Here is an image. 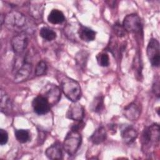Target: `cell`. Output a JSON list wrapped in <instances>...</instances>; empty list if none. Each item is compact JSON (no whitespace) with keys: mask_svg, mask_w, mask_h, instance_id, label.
I'll return each instance as SVG.
<instances>
[{"mask_svg":"<svg viewBox=\"0 0 160 160\" xmlns=\"http://www.w3.org/2000/svg\"><path fill=\"white\" fill-rule=\"evenodd\" d=\"M84 114V108L82 105L77 102H73L69 107L66 117L73 121H81Z\"/></svg>","mask_w":160,"mask_h":160,"instance_id":"cell-12","label":"cell"},{"mask_svg":"<svg viewBox=\"0 0 160 160\" xmlns=\"http://www.w3.org/2000/svg\"><path fill=\"white\" fill-rule=\"evenodd\" d=\"M8 141V134L4 129H0V144L3 146L7 143Z\"/></svg>","mask_w":160,"mask_h":160,"instance_id":"cell-27","label":"cell"},{"mask_svg":"<svg viewBox=\"0 0 160 160\" xmlns=\"http://www.w3.org/2000/svg\"><path fill=\"white\" fill-rule=\"evenodd\" d=\"M98 64L102 67H107L109 64V58L106 52H101L96 56Z\"/></svg>","mask_w":160,"mask_h":160,"instance_id":"cell-23","label":"cell"},{"mask_svg":"<svg viewBox=\"0 0 160 160\" xmlns=\"http://www.w3.org/2000/svg\"><path fill=\"white\" fill-rule=\"evenodd\" d=\"M4 22L8 29L19 33H26L28 28L27 18L23 14L17 11L8 12L4 18Z\"/></svg>","mask_w":160,"mask_h":160,"instance_id":"cell-2","label":"cell"},{"mask_svg":"<svg viewBox=\"0 0 160 160\" xmlns=\"http://www.w3.org/2000/svg\"><path fill=\"white\" fill-rule=\"evenodd\" d=\"M40 94L48 101L51 106H54L60 100L61 90L56 84H48L44 87Z\"/></svg>","mask_w":160,"mask_h":160,"instance_id":"cell-8","label":"cell"},{"mask_svg":"<svg viewBox=\"0 0 160 160\" xmlns=\"http://www.w3.org/2000/svg\"><path fill=\"white\" fill-rule=\"evenodd\" d=\"M152 91H153L154 93L158 97L159 96V78L156 79L155 81L153 83Z\"/></svg>","mask_w":160,"mask_h":160,"instance_id":"cell-28","label":"cell"},{"mask_svg":"<svg viewBox=\"0 0 160 160\" xmlns=\"http://www.w3.org/2000/svg\"><path fill=\"white\" fill-rule=\"evenodd\" d=\"M28 44V38L26 33H19L11 39V46L16 54H22Z\"/></svg>","mask_w":160,"mask_h":160,"instance_id":"cell-9","label":"cell"},{"mask_svg":"<svg viewBox=\"0 0 160 160\" xmlns=\"http://www.w3.org/2000/svg\"><path fill=\"white\" fill-rule=\"evenodd\" d=\"M159 136V126L158 124H153L150 126L146 127L142 133V144L143 146H148L151 144L158 143Z\"/></svg>","mask_w":160,"mask_h":160,"instance_id":"cell-6","label":"cell"},{"mask_svg":"<svg viewBox=\"0 0 160 160\" xmlns=\"http://www.w3.org/2000/svg\"><path fill=\"white\" fill-rule=\"evenodd\" d=\"M122 26L126 32L141 34L142 32V24L139 16L136 14L127 15L122 22Z\"/></svg>","mask_w":160,"mask_h":160,"instance_id":"cell-5","label":"cell"},{"mask_svg":"<svg viewBox=\"0 0 160 160\" xmlns=\"http://www.w3.org/2000/svg\"><path fill=\"white\" fill-rule=\"evenodd\" d=\"M45 153L46 156L50 159H62V146L59 142H55L46 149Z\"/></svg>","mask_w":160,"mask_h":160,"instance_id":"cell-14","label":"cell"},{"mask_svg":"<svg viewBox=\"0 0 160 160\" xmlns=\"http://www.w3.org/2000/svg\"><path fill=\"white\" fill-rule=\"evenodd\" d=\"M81 141L82 138L79 131L71 129L64 140L62 148L69 156H73L79 149Z\"/></svg>","mask_w":160,"mask_h":160,"instance_id":"cell-4","label":"cell"},{"mask_svg":"<svg viewBox=\"0 0 160 160\" xmlns=\"http://www.w3.org/2000/svg\"><path fill=\"white\" fill-rule=\"evenodd\" d=\"M147 55L152 66L158 67L160 63V47L159 41L151 38L147 46Z\"/></svg>","mask_w":160,"mask_h":160,"instance_id":"cell-7","label":"cell"},{"mask_svg":"<svg viewBox=\"0 0 160 160\" xmlns=\"http://www.w3.org/2000/svg\"><path fill=\"white\" fill-rule=\"evenodd\" d=\"M32 68L30 55L26 54L23 57H18L14 65V80L16 82H21L28 79Z\"/></svg>","mask_w":160,"mask_h":160,"instance_id":"cell-1","label":"cell"},{"mask_svg":"<svg viewBox=\"0 0 160 160\" xmlns=\"http://www.w3.org/2000/svg\"><path fill=\"white\" fill-rule=\"evenodd\" d=\"M141 112V106L139 102H132L123 109L124 116L129 121L137 120Z\"/></svg>","mask_w":160,"mask_h":160,"instance_id":"cell-11","label":"cell"},{"mask_svg":"<svg viewBox=\"0 0 160 160\" xmlns=\"http://www.w3.org/2000/svg\"><path fill=\"white\" fill-rule=\"evenodd\" d=\"M96 32L89 28L80 25L78 29V34L80 39L86 42H90L94 40Z\"/></svg>","mask_w":160,"mask_h":160,"instance_id":"cell-16","label":"cell"},{"mask_svg":"<svg viewBox=\"0 0 160 160\" xmlns=\"http://www.w3.org/2000/svg\"><path fill=\"white\" fill-rule=\"evenodd\" d=\"M39 35L44 39L51 41L56 38V33L52 29L48 27H42L39 31Z\"/></svg>","mask_w":160,"mask_h":160,"instance_id":"cell-20","label":"cell"},{"mask_svg":"<svg viewBox=\"0 0 160 160\" xmlns=\"http://www.w3.org/2000/svg\"><path fill=\"white\" fill-rule=\"evenodd\" d=\"M61 88L68 99L77 102L81 97V89L79 84L75 80L65 77L61 81Z\"/></svg>","mask_w":160,"mask_h":160,"instance_id":"cell-3","label":"cell"},{"mask_svg":"<svg viewBox=\"0 0 160 160\" xmlns=\"http://www.w3.org/2000/svg\"><path fill=\"white\" fill-rule=\"evenodd\" d=\"M107 138V132L104 127L99 126L90 136V141L94 144H99L104 141Z\"/></svg>","mask_w":160,"mask_h":160,"instance_id":"cell-17","label":"cell"},{"mask_svg":"<svg viewBox=\"0 0 160 160\" xmlns=\"http://www.w3.org/2000/svg\"><path fill=\"white\" fill-rule=\"evenodd\" d=\"M47 71V64L46 62L44 61H39L35 69V74L36 76H41L45 74L46 71Z\"/></svg>","mask_w":160,"mask_h":160,"instance_id":"cell-25","label":"cell"},{"mask_svg":"<svg viewBox=\"0 0 160 160\" xmlns=\"http://www.w3.org/2000/svg\"><path fill=\"white\" fill-rule=\"evenodd\" d=\"M89 54L86 51H79L76 56L75 60L77 65H78L80 68L84 69L86 67V64L88 61Z\"/></svg>","mask_w":160,"mask_h":160,"instance_id":"cell-22","label":"cell"},{"mask_svg":"<svg viewBox=\"0 0 160 160\" xmlns=\"http://www.w3.org/2000/svg\"><path fill=\"white\" fill-rule=\"evenodd\" d=\"M48 21L52 24H59L62 23L65 20V17L62 11L58 9H52L48 16Z\"/></svg>","mask_w":160,"mask_h":160,"instance_id":"cell-18","label":"cell"},{"mask_svg":"<svg viewBox=\"0 0 160 160\" xmlns=\"http://www.w3.org/2000/svg\"><path fill=\"white\" fill-rule=\"evenodd\" d=\"M104 108V97L102 95L96 96L91 104V110L94 112L101 113L103 111Z\"/></svg>","mask_w":160,"mask_h":160,"instance_id":"cell-19","label":"cell"},{"mask_svg":"<svg viewBox=\"0 0 160 160\" xmlns=\"http://www.w3.org/2000/svg\"><path fill=\"white\" fill-rule=\"evenodd\" d=\"M43 11L42 6L39 4H32L30 6V12L31 16L35 19H40L42 17Z\"/></svg>","mask_w":160,"mask_h":160,"instance_id":"cell-24","label":"cell"},{"mask_svg":"<svg viewBox=\"0 0 160 160\" xmlns=\"http://www.w3.org/2000/svg\"><path fill=\"white\" fill-rule=\"evenodd\" d=\"M32 106L34 111L39 114L42 115L47 114L49 110L51 105L48 101L42 95H38L36 96L32 102Z\"/></svg>","mask_w":160,"mask_h":160,"instance_id":"cell-10","label":"cell"},{"mask_svg":"<svg viewBox=\"0 0 160 160\" xmlns=\"http://www.w3.org/2000/svg\"><path fill=\"white\" fill-rule=\"evenodd\" d=\"M113 29H114V34H116V36L118 37H119V38H122V37L124 36L126 33V31L124 29L123 26H121L119 23H116L114 25Z\"/></svg>","mask_w":160,"mask_h":160,"instance_id":"cell-26","label":"cell"},{"mask_svg":"<svg viewBox=\"0 0 160 160\" xmlns=\"http://www.w3.org/2000/svg\"><path fill=\"white\" fill-rule=\"evenodd\" d=\"M121 137L126 144L132 143L138 137V132L132 126H126L121 131Z\"/></svg>","mask_w":160,"mask_h":160,"instance_id":"cell-13","label":"cell"},{"mask_svg":"<svg viewBox=\"0 0 160 160\" xmlns=\"http://www.w3.org/2000/svg\"><path fill=\"white\" fill-rule=\"evenodd\" d=\"M0 107L1 111L6 114H8L12 110V103L10 98L2 89L0 92Z\"/></svg>","mask_w":160,"mask_h":160,"instance_id":"cell-15","label":"cell"},{"mask_svg":"<svg viewBox=\"0 0 160 160\" xmlns=\"http://www.w3.org/2000/svg\"><path fill=\"white\" fill-rule=\"evenodd\" d=\"M14 134L16 139L21 143H26L30 139V132L27 129H17Z\"/></svg>","mask_w":160,"mask_h":160,"instance_id":"cell-21","label":"cell"}]
</instances>
